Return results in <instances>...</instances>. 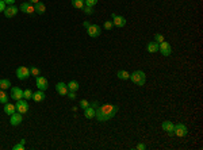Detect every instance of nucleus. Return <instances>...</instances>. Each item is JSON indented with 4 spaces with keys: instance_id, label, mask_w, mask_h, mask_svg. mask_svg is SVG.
Returning <instances> with one entry per match:
<instances>
[{
    "instance_id": "1",
    "label": "nucleus",
    "mask_w": 203,
    "mask_h": 150,
    "mask_svg": "<svg viewBox=\"0 0 203 150\" xmlns=\"http://www.w3.org/2000/svg\"><path fill=\"white\" fill-rule=\"evenodd\" d=\"M118 110H119V107L112 106V104H104V106H102V107L99 106L96 108V115H95V118H97L99 122H107L117 115Z\"/></svg>"
},
{
    "instance_id": "2",
    "label": "nucleus",
    "mask_w": 203,
    "mask_h": 150,
    "mask_svg": "<svg viewBox=\"0 0 203 150\" xmlns=\"http://www.w3.org/2000/svg\"><path fill=\"white\" fill-rule=\"evenodd\" d=\"M130 80L134 82L135 85L142 87L145 84V81H146V74H145V72H142V71H135L130 74Z\"/></svg>"
},
{
    "instance_id": "3",
    "label": "nucleus",
    "mask_w": 203,
    "mask_h": 150,
    "mask_svg": "<svg viewBox=\"0 0 203 150\" xmlns=\"http://www.w3.org/2000/svg\"><path fill=\"white\" fill-rule=\"evenodd\" d=\"M187 132H188V130H187V126H185L184 123H177L175 124L173 127V134L176 137H179V138H183V137L187 135Z\"/></svg>"
},
{
    "instance_id": "4",
    "label": "nucleus",
    "mask_w": 203,
    "mask_h": 150,
    "mask_svg": "<svg viewBox=\"0 0 203 150\" xmlns=\"http://www.w3.org/2000/svg\"><path fill=\"white\" fill-rule=\"evenodd\" d=\"M159 51L165 57H169L172 54V46L171 43H168L167 41H162L161 43H159Z\"/></svg>"
},
{
    "instance_id": "5",
    "label": "nucleus",
    "mask_w": 203,
    "mask_h": 150,
    "mask_svg": "<svg viewBox=\"0 0 203 150\" xmlns=\"http://www.w3.org/2000/svg\"><path fill=\"white\" fill-rule=\"evenodd\" d=\"M15 107H16V111L21 112V114H26L27 111H29V103H27L26 99H21L16 101V104H15Z\"/></svg>"
},
{
    "instance_id": "6",
    "label": "nucleus",
    "mask_w": 203,
    "mask_h": 150,
    "mask_svg": "<svg viewBox=\"0 0 203 150\" xmlns=\"http://www.w3.org/2000/svg\"><path fill=\"white\" fill-rule=\"evenodd\" d=\"M16 77L19 80H27L30 77V69L27 66H19L16 69Z\"/></svg>"
},
{
    "instance_id": "7",
    "label": "nucleus",
    "mask_w": 203,
    "mask_h": 150,
    "mask_svg": "<svg viewBox=\"0 0 203 150\" xmlns=\"http://www.w3.org/2000/svg\"><path fill=\"white\" fill-rule=\"evenodd\" d=\"M35 85L38 87V89H41V91H46V89L49 88V81H47V79H45L44 76H38V77H35Z\"/></svg>"
},
{
    "instance_id": "8",
    "label": "nucleus",
    "mask_w": 203,
    "mask_h": 150,
    "mask_svg": "<svg viewBox=\"0 0 203 150\" xmlns=\"http://www.w3.org/2000/svg\"><path fill=\"white\" fill-rule=\"evenodd\" d=\"M111 18H112V23H114V26L117 27H125L126 26V19L123 18V16H121V15H117L112 12L111 14Z\"/></svg>"
},
{
    "instance_id": "9",
    "label": "nucleus",
    "mask_w": 203,
    "mask_h": 150,
    "mask_svg": "<svg viewBox=\"0 0 203 150\" xmlns=\"http://www.w3.org/2000/svg\"><path fill=\"white\" fill-rule=\"evenodd\" d=\"M87 32H88V35L91 37V38H97V37L100 35V32H102V29H100V26H97V24H91V26L87 29Z\"/></svg>"
},
{
    "instance_id": "10",
    "label": "nucleus",
    "mask_w": 203,
    "mask_h": 150,
    "mask_svg": "<svg viewBox=\"0 0 203 150\" xmlns=\"http://www.w3.org/2000/svg\"><path fill=\"white\" fill-rule=\"evenodd\" d=\"M18 12H19V8L15 6V4H12V6L6 7V10H4L3 14H4V16H6V18H14Z\"/></svg>"
},
{
    "instance_id": "11",
    "label": "nucleus",
    "mask_w": 203,
    "mask_h": 150,
    "mask_svg": "<svg viewBox=\"0 0 203 150\" xmlns=\"http://www.w3.org/2000/svg\"><path fill=\"white\" fill-rule=\"evenodd\" d=\"M22 121H23V114H21V112H14V114L11 115L10 123H11V126H18V124L22 123Z\"/></svg>"
},
{
    "instance_id": "12",
    "label": "nucleus",
    "mask_w": 203,
    "mask_h": 150,
    "mask_svg": "<svg viewBox=\"0 0 203 150\" xmlns=\"http://www.w3.org/2000/svg\"><path fill=\"white\" fill-rule=\"evenodd\" d=\"M11 97L14 100H21V99H23V91H22L21 88H18V87H12L11 88Z\"/></svg>"
},
{
    "instance_id": "13",
    "label": "nucleus",
    "mask_w": 203,
    "mask_h": 150,
    "mask_svg": "<svg viewBox=\"0 0 203 150\" xmlns=\"http://www.w3.org/2000/svg\"><path fill=\"white\" fill-rule=\"evenodd\" d=\"M19 10H21L22 12H24V14H32V12H35V10H34V6H32V4H30L29 1H26V3H22L21 7H19Z\"/></svg>"
},
{
    "instance_id": "14",
    "label": "nucleus",
    "mask_w": 203,
    "mask_h": 150,
    "mask_svg": "<svg viewBox=\"0 0 203 150\" xmlns=\"http://www.w3.org/2000/svg\"><path fill=\"white\" fill-rule=\"evenodd\" d=\"M56 91L58 92L61 96H66V93L69 92V89H68V87H66L65 82H58V84L56 85Z\"/></svg>"
},
{
    "instance_id": "15",
    "label": "nucleus",
    "mask_w": 203,
    "mask_h": 150,
    "mask_svg": "<svg viewBox=\"0 0 203 150\" xmlns=\"http://www.w3.org/2000/svg\"><path fill=\"white\" fill-rule=\"evenodd\" d=\"M173 127H175V124L172 123L171 121H164L162 122V130H165L169 135H173Z\"/></svg>"
},
{
    "instance_id": "16",
    "label": "nucleus",
    "mask_w": 203,
    "mask_h": 150,
    "mask_svg": "<svg viewBox=\"0 0 203 150\" xmlns=\"http://www.w3.org/2000/svg\"><path fill=\"white\" fill-rule=\"evenodd\" d=\"M45 91H41V89H38L37 92H32V100L34 101H37V103H39V101H44L45 100Z\"/></svg>"
},
{
    "instance_id": "17",
    "label": "nucleus",
    "mask_w": 203,
    "mask_h": 150,
    "mask_svg": "<svg viewBox=\"0 0 203 150\" xmlns=\"http://www.w3.org/2000/svg\"><path fill=\"white\" fill-rule=\"evenodd\" d=\"M95 115H96V110L92 108L91 106L87 107V108L84 110V116H86L87 119H94V118H95Z\"/></svg>"
},
{
    "instance_id": "18",
    "label": "nucleus",
    "mask_w": 203,
    "mask_h": 150,
    "mask_svg": "<svg viewBox=\"0 0 203 150\" xmlns=\"http://www.w3.org/2000/svg\"><path fill=\"white\" fill-rule=\"evenodd\" d=\"M4 112H6L7 115H10V116H11L14 112H16V107H15V104L6 103V106H4Z\"/></svg>"
},
{
    "instance_id": "19",
    "label": "nucleus",
    "mask_w": 203,
    "mask_h": 150,
    "mask_svg": "<svg viewBox=\"0 0 203 150\" xmlns=\"http://www.w3.org/2000/svg\"><path fill=\"white\" fill-rule=\"evenodd\" d=\"M146 50L149 51V53H157L159 51V43L157 42H149L146 46Z\"/></svg>"
},
{
    "instance_id": "20",
    "label": "nucleus",
    "mask_w": 203,
    "mask_h": 150,
    "mask_svg": "<svg viewBox=\"0 0 203 150\" xmlns=\"http://www.w3.org/2000/svg\"><path fill=\"white\" fill-rule=\"evenodd\" d=\"M34 10H35V12L37 14H39V15H42V14H45V11H46V7H45V4L44 3H37L35 6H34Z\"/></svg>"
},
{
    "instance_id": "21",
    "label": "nucleus",
    "mask_w": 203,
    "mask_h": 150,
    "mask_svg": "<svg viewBox=\"0 0 203 150\" xmlns=\"http://www.w3.org/2000/svg\"><path fill=\"white\" fill-rule=\"evenodd\" d=\"M66 87H68V89H69V91H75V92H77L79 91V82L77 81H75V80H72V81H69L66 84Z\"/></svg>"
},
{
    "instance_id": "22",
    "label": "nucleus",
    "mask_w": 203,
    "mask_h": 150,
    "mask_svg": "<svg viewBox=\"0 0 203 150\" xmlns=\"http://www.w3.org/2000/svg\"><path fill=\"white\" fill-rule=\"evenodd\" d=\"M8 88H11V81L10 80H7V79H0V89H8Z\"/></svg>"
},
{
    "instance_id": "23",
    "label": "nucleus",
    "mask_w": 203,
    "mask_h": 150,
    "mask_svg": "<svg viewBox=\"0 0 203 150\" xmlns=\"http://www.w3.org/2000/svg\"><path fill=\"white\" fill-rule=\"evenodd\" d=\"M117 76H118V79H119V80H129L130 79V73H129V72L122 71V69L117 72Z\"/></svg>"
},
{
    "instance_id": "24",
    "label": "nucleus",
    "mask_w": 203,
    "mask_h": 150,
    "mask_svg": "<svg viewBox=\"0 0 203 150\" xmlns=\"http://www.w3.org/2000/svg\"><path fill=\"white\" fill-rule=\"evenodd\" d=\"M72 6L77 10H81L83 7L86 6V3H84V0H72Z\"/></svg>"
},
{
    "instance_id": "25",
    "label": "nucleus",
    "mask_w": 203,
    "mask_h": 150,
    "mask_svg": "<svg viewBox=\"0 0 203 150\" xmlns=\"http://www.w3.org/2000/svg\"><path fill=\"white\" fill-rule=\"evenodd\" d=\"M0 103H8V95L4 92V89H0Z\"/></svg>"
},
{
    "instance_id": "26",
    "label": "nucleus",
    "mask_w": 203,
    "mask_h": 150,
    "mask_svg": "<svg viewBox=\"0 0 203 150\" xmlns=\"http://www.w3.org/2000/svg\"><path fill=\"white\" fill-rule=\"evenodd\" d=\"M30 69V76H34V77H38L41 76V71H39V68H37V66H31Z\"/></svg>"
},
{
    "instance_id": "27",
    "label": "nucleus",
    "mask_w": 203,
    "mask_h": 150,
    "mask_svg": "<svg viewBox=\"0 0 203 150\" xmlns=\"http://www.w3.org/2000/svg\"><path fill=\"white\" fill-rule=\"evenodd\" d=\"M23 99H26V100H31L32 99V91L30 88H27V89H24L23 91Z\"/></svg>"
},
{
    "instance_id": "28",
    "label": "nucleus",
    "mask_w": 203,
    "mask_h": 150,
    "mask_svg": "<svg viewBox=\"0 0 203 150\" xmlns=\"http://www.w3.org/2000/svg\"><path fill=\"white\" fill-rule=\"evenodd\" d=\"M81 10H83V11H84V14H87V15H92V14H94V7L84 6Z\"/></svg>"
},
{
    "instance_id": "29",
    "label": "nucleus",
    "mask_w": 203,
    "mask_h": 150,
    "mask_svg": "<svg viewBox=\"0 0 203 150\" xmlns=\"http://www.w3.org/2000/svg\"><path fill=\"white\" fill-rule=\"evenodd\" d=\"M24 142H26V141H24V139H22V141L19 142L18 145H15L12 149H14V150H23L24 149Z\"/></svg>"
},
{
    "instance_id": "30",
    "label": "nucleus",
    "mask_w": 203,
    "mask_h": 150,
    "mask_svg": "<svg viewBox=\"0 0 203 150\" xmlns=\"http://www.w3.org/2000/svg\"><path fill=\"white\" fill-rule=\"evenodd\" d=\"M162 41H165L164 35H162V34H154V42H157V43H161Z\"/></svg>"
},
{
    "instance_id": "31",
    "label": "nucleus",
    "mask_w": 203,
    "mask_h": 150,
    "mask_svg": "<svg viewBox=\"0 0 203 150\" xmlns=\"http://www.w3.org/2000/svg\"><path fill=\"white\" fill-rule=\"evenodd\" d=\"M80 107H81L83 110H86L87 107H89V101L88 100H84V99L80 100Z\"/></svg>"
},
{
    "instance_id": "32",
    "label": "nucleus",
    "mask_w": 203,
    "mask_h": 150,
    "mask_svg": "<svg viewBox=\"0 0 203 150\" xmlns=\"http://www.w3.org/2000/svg\"><path fill=\"white\" fill-rule=\"evenodd\" d=\"M84 3H86V6L95 7L97 4V0H84Z\"/></svg>"
},
{
    "instance_id": "33",
    "label": "nucleus",
    "mask_w": 203,
    "mask_h": 150,
    "mask_svg": "<svg viewBox=\"0 0 203 150\" xmlns=\"http://www.w3.org/2000/svg\"><path fill=\"white\" fill-rule=\"evenodd\" d=\"M112 27H114V23H112V21L104 22V29H106V30H111Z\"/></svg>"
},
{
    "instance_id": "34",
    "label": "nucleus",
    "mask_w": 203,
    "mask_h": 150,
    "mask_svg": "<svg viewBox=\"0 0 203 150\" xmlns=\"http://www.w3.org/2000/svg\"><path fill=\"white\" fill-rule=\"evenodd\" d=\"M66 96L69 97L71 100H75V99H76V92H75V91H69L66 93Z\"/></svg>"
},
{
    "instance_id": "35",
    "label": "nucleus",
    "mask_w": 203,
    "mask_h": 150,
    "mask_svg": "<svg viewBox=\"0 0 203 150\" xmlns=\"http://www.w3.org/2000/svg\"><path fill=\"white\" fill-rule=\"evenodd\" d=\"M4 10H6V3L3 0H0V12H4Z\"/></svg>"
},
{
    "instance_id": "36",
    "label": "nucleus",
    "mask_w": 203,
    "mask_h": 150,
    "mask_svg": "<svg viewBox=\"0 0 203 150\" xmlns=\"http://www.w3.org/2000/svg\"><path fill=\"white\" fill-rule=\"evenodd\" d=\"M137 149H138V150H145V149H146V145L138 143V145H137Z\"/></svg>"
},
{
    "instance_id": "37",
    "label": "nucleus",
    "mask_w": 203,
    "mask_h": 150,
    "mask_svg": "<svg viewBox=\"0 0 203 150\" xmlns=\"http://www.w3.org/2000/svg\"><path fill=\"white\" fill-rule=\"evenodd\" d=\"M89 106H91L92 108H95V110H96L97 107H99V103H97V101H92V103H89Z\"/></svg>"
},
{
    "instance_id": "38",
    "label": "nucleus",
    "mask_w": 203,
    "mask_h": 150,
    "mask_svg": "<svg viewBox=\"0 0 203 150\" xmlns=\"http://www.w3.org/2000/svg\"><path fill=\"white\" fill-rule=\"evenodd\" d=\"M6 4H8V6H12V4L15 3V0H3Z\"/></svg>"
},
{
    "instance_id": "39",
    "label": "nucleus",
    "mask_w": 203,
    "mask_h": 150,
    "mask_svg": "<svg viewBox=\"0 0 203 150\" xmlns=\"http://www.w3.org/2000/svg\"><path fill=\"white\" fill-rule=\"evenodd\" d=\"M83 26L86 27V29H88V27H89V26H91V23H89V22H88V21H86V22H84V23H83Z\"/></svg>"
},
{
    "instance_id": "40",
    "label": "nucleus",
    "mask_w": 203,
    "mask_h": 150,
    "mask_svg": "<svg viewBox=\"0 0 203 150\" xmlns=\"http://www.w3.org/2000/svg\"><path fill=\"white\" fill-rule=\"evenodd\" d=\"M29 3H30V4H34V6H35L37 3H39V0H29Z\"/></svg>"
}]
</instances>
